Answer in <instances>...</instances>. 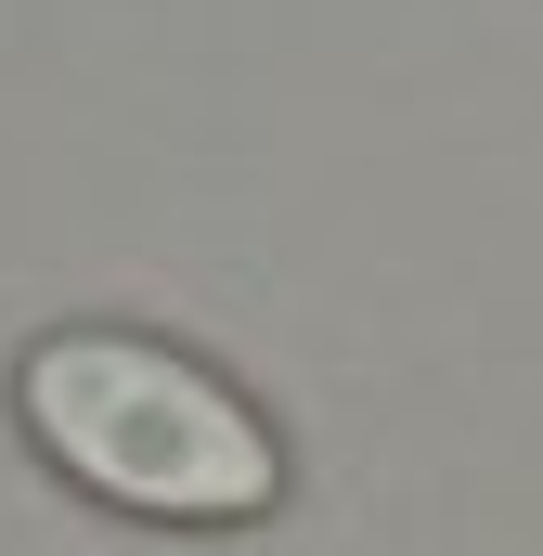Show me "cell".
Instances as JSON below:
<instances>
[{
  "instance_id": "cell-1",
  "label": "cell",
  "mask_w": 543,
  "mask_h": 556,
  "mask_svg": "<svg viewBox=\"0 0 543 556\" xmlns=\"http://www.w3.org/2000/svg\"><path fill=\"white\" fill-rule=\"evenodd\" d=\"M13 402L78 492H104L130 518H260L285 492L272 427L155 337H39Z\"/></svg>"
}]
</instances>
